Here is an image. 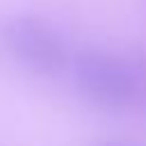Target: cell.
Returning a JSON list of instances; mask_svg holds the SVG:
<instances>
[{"mask_svg": "<svg viewBox=\"0 0 146 146\" xmlns=\"http://www.w3.org/2000/svg\"><path fill=\"white\" fill-rule=\"evenodd\" d=\"M66 75L75 94L100 112L125 114L139 110L141 82L135 52L125 55L100 46L75 48Z\"/></svg>", "mask_w": 146, "mask_h": 146, "instance_id": "cell-1", "label": "cell"}, {"mask_svg": "<svg viewBox=\"0 0 146 146\" xmlns=\"http://www.w3.org/2000/svg\"><path fill=\"white\" fill-rule=\"evenodd\" d=\"M0 41L5 52L25 73L46 80L66 75L75 55L68 34L52 18L36 11H21L5 18Z\"/></svg>", "mask_w": 146, "mask_h": 146, "instance_id": "cell-2", "label": "cell"}, {"mask_svg": "<svg viewBox=\"0 0 146 146\" xmlns=\"http://www.w3.org/2000/svg\"><path fill=\"white\" fill-rule=\"evenodd\" d=\"M137 68H139V82H141V94H139V112H146V52H135Z\"/></svg>", "mask_w": 146, "mask_h": 146, "instance_id": "cell-3", "label": "cell"}, {"mask_svg": "<svg viewBox=\"0 0 146 146\" xmlns=\"http://www.w3.org/2000/svg\"><path fill=\"white\" fill-rule=\"evenodd\" d=\"M91 146H141V144L128 141V139H100V141H96V144H91Z\"/></svg>", "mask_w": 146, "mask_h": 146, "instance_id": "cell-4", "label": "cell"}]
</instances>
